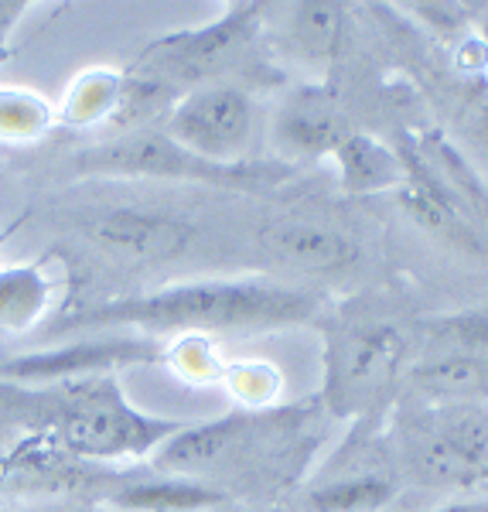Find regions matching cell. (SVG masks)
I'll list each match as a JSON object with an SVG mask.
<instances>
[{
    "label": "cell",
    "instance_id": "cell-22",
    "mask_svg": "<svg viewBox=\"0 0 488 512\" xmlns=\"http://www.w3.org/2000/svg\"><path fill=\"white\" fill-rule=\"evenodd\" d=\"M478 489L488 492V407H485V444H482V468H478Z\"/></svg>",
    "mask_w": 488,
    "mask_h": 512
},
{
    "label": "cell",
    "instance_id": "cell-7",
    "mask_svg": "<svg viewBox=\"0 0 488 512\" xmlns=\"http://www.w3.org/2000/svg\"><path fill=\"white\" fill-rule=\"evenodd\" d=\"M403 338L393 325L372 321L345 332L332 355V393L335 400L369 403L390 386V379L400 369Z\"/></svg>",
    "mask_w": 488,
    "mask_h": 512
},
{
    "label": "cell",
    "instance_id": "cell-10",
    "mask_svg": "<svg viewBox=\"0 0 488 512\" xmlns=\"http://www.w3.org/2000/svg\"><path fill=\"white\" fill-rule=\"evenodd\" d=\"M260 243L274 260L304 274H342L359 260L355 239L308 219H280L263 229Z\"/></svg>",
    "mask_w": 488,
    "mask_h": 512
},
{
    "label": "cell",
    "instance_id": "cell-2",
    "mask_svg": "<svg viewBox=\"0 0 488 512\" xmlns=\"http://www.w3.org/2000/svg\"><path fill=\"white\" fill-rule=\"evenodd\" d=\"M314 311L308 294L274 284H185L171 291H157L147 297L99 304L79 311L69 328H106V325H134L151 332H185V328H267L304 321Z\"/></svg>",
    "mask_w": 488,
    "mask_h": 512
},
{
    "label": "cell",
    "instance_id": "cell-5",
    "mask_svg": "<svg viewBox=\"0 0 488 512\" xmlns=\"http://www.w3.org/2000/svg\"><path fill=\"white\" fill-rule=\"evenodd\" d=\"M253 134V103L233 86H209L181 99L171 117V140L195 158L229 164Z\"/></svg>",
    "mask_w": 488,
    "mask_h": 512
},
{
    "label": "cell",
    "instance_id": "cell-14",
    "mask_svg": "<svg viewBox=\"0 0 488 512\" xmlns=\"http://www.w3.org/2000/svg\"><path fill=\"white\" fill-rule=\"evenodd\" d=\"M48 301V280L35 267L0 270V328L31 325Z\"/></svg>",
    "mask_w": 488,
    "mask_h": 512
},
{
    "label": "cell",
    "instance_id": "cell-19",
    "mask_svg": "<svg viewBox=\"0 0 488 512\" xmlns=\"http://www.w3.org/2000/svg\"><path fill=\"white\" fill-rule=\"evenodd\" d=\"M342 7L338 4H301L294 7V38L314 59H332L342 41Z\"/></svg>",
    "mask_w": 488,
    "mask_h": 512
},
{
    "label": "cell",
    "instance_id": "cell-4",
    "mask_svg": "<svg viewBox=\"0 0 488 512\" xmlns=\"http://www.w3.org/2000/svg\"><path fill=\"white\" fill-rule=\"evenodd\" d=\"M86 175H151V178H181V181H212V185H256L274 178L270 168H243V164H215L195 158L192 151L171 137L134 134L113 140L106 147H93L76 161Z\"/></svg>",
    "mask_w": 488,
    "mask_h": 512
},
{
    "label": "cell",
    "instance_id": "cell-18",
    "mask_svg": "<svg viewBox=\"0 0 488 512\" xmlns=\"http://www.w3.org/2000/svg\"><path fill=\"white\" fill-rule=\"evenodd\" d=\"M52 123V106L21 86H0V140H35Z\"/></svg>",
    "mask_w": 488,
    "mask_h": 512
},
{
    "label": "cell",
    "instance_id": "cell-21",
    "mask_svg": "<svg viewBox=\"0 0 488 512\" xmlns=\"http://www.w3.org/2000/svg\"><path fill=\"white\" fill-rule=\"evenodd\" d=\"M18 14H24V4H0V41H4V31L18 21Z\"/></svg>",
    "mask_w": 488,
    "mask_h": 512
},
{
    "label": "cell",
    "instance_id": "cell-20",
    "mask_svg": "<svg viewBox=\"0 0 488 512\" xmlns=\"http://www.w3.org/2000/svg\"><path fill=\"white\" fill-rule=\"evenodd\" d=\"M120 86L123 79L110 72H86L65 96V117L72 123H96L120 106Z\"/></svg>",
    "mask_w": 488,
    "mask_h": 512
},
{
    "label": "cell",
    "instance_id": "cell-6",
    "mask_svg": "<svg viewBox=\"0 0 488 512\" xmlns=\"http://www.w3.org/2000/svg\"><path fill=\"white\" fill-rule=\"evenodd\" d=\"M86 236L103 253L130 263H164L195 246V226L168 212L106 209L86 222Z\"/></svg>",
    "mask_w": 488,
    "mask_h": 512
},
{
    "label": "cell",
    "instance_id": "cell-15",
    "mask_svg": "<svg viewBox=\"0 0 488 512\" xmlns=\"http://www.w3.org/2000/svg\"><path fill=\"white\" fill-rule=\"evenodd\" d=\"M284 137L308 154H328L342 147L345 127L332 106L304 99V103L291 106V113L284 117Z\"/></svg>",
    "mask_w": 488,
    "mask_h": 512
},
{
    "label": "cell",
    "instance_id": "cell-3",
    "mask_svg": "<svg viewBox=\"0 0 488 512\" xmlns=\"http://www.w3.org/2000/svg\"><path fill=\"white\" fill-rule=\"evenodd\" d=\"M485 444V407L478 403H441L407 420V468L424 485L478 489Z\"/></svg>",
    "mask_w": 488,
    "mask_h": 512
},
{
    "label": "cell",
    "instance_id": "cell-13",
    "mask_svg": "<svg viewBox=\"0 0 488 512\" xmlns=\"http://www.w3.org/2000/svg\"><path fill=\"white\" fill-rule=\"evenodd\" d=\"M403 205L434 236L448 239L454 246H465V250H478L475 236L468 233L461 212L454 209V202L437 185H430V181H410V188L403 192Z\"/></svg>",
    "mask_w": 488,
    "mask_h": 512
},
{
    "label": "cell",
    "instance_id": "cell-11",
    "mask_svg": "<svg viewBox=\"0 0 488 512\" xmlns=\"http://www.w3.org/2000/svg\"><path fill=\"white\" fill-rule=\"evenodd\" d=\"M147 342H113V345H69L62 352H41L18 359L11 366H4L7 379L18 383H45V379H65L76 373H99L103 366L123 359H147Z\"/></svg>",
    "mask_w": 488,
    "mask_h": 512
},
{
    "label": "cell",
    "instance_id": "cell-12",
    "mask_svg": "<svg viewBox=\"0 0 488 512\" xmlns=\"http://www.w3.org/2000/svg\"><path fill=\"white\" fill-rule=\"evenodd\" d=\"M222 495L202 482L168 478V482H134L113 492V506L127 512H195L215 506Z\"/></svg>",
    "mask_w": 488,
    "mask_h": 512
},
{
    "label": "cell",
    "instance_id": "cell-17",
    "mask_svg": "<svg viewBox=\"0 0 488 512\" xmlns=\"http://www.w3.org/2000/svg\"><path fill=\"white\" fill-rule=\"evenodd\" d=\"M393 495V482L383 478H342V482L321 485L308 495L314 512H369L386 506Z\"/></svg>",
    "mask_w": 488,
    "mask_h": 512
},
{
    "label": "cell",
    "instance_id": "cell-8",
    "mask_svg": "<svg viewBox=\"0 0 488 512\" xmlns=\"http://www.w3.org/2000/svg\"><path fill=\"white\" fill-rule=\"evenodd\" d=\"M256 7H239L222 24H209L202 31H188V35L157 41L151 52L144 55L147 69L140 76L154 79L164 86V79H205L219 69L229 55L250 38Z\"/></svg>",
    "mask_w": 488,
    "mask_h": 512
},
{
    "label": "cell",
    "instance_id": "cell-23",
    "mask_svg": "<svg viewBox=\"0 0 488 512\" xmlns=\"http://www.w3.org/2000/svg\"><path fill=\"white\" fill-rule=\"evenodd\" d=\"M441 512H488V502H451Z\"/></svg>",
    "mask_w": 488,
    "mask_h": 512
},
{
    "label": "cell",
    "instance_id": "cell-1",
    "mask_svg": "<svg viewBox=\"0 0 488 512\" xmlns=\"http://www.w3.org/2000/svg\"><path fill=\"white\" fill-rule=\"evenodd\" d=\"M0 420L35 431L82 461L127 458L151 451L178 431L130 407L113 379H65L59 386H0Z\"/></svg>",
    "mask_w": 488,
    "mask_h": 512
},
{
    "label": "cell",
    "instance_id": "cell-16",
    "mask_svg": "<svg viewBox=\"0 0 488 512\" xmlns=\"http://www.w3.org/2000/svg\"><path fill=\"white\" fill-rule=\"evenodd\" d=\"M338 164H342V175L355 192H366V188H379L396 181V158L376 147L366 137H345L338 147Z\"/></svg>",
    "mask_w": 488,
    "mask_h": 512
},
{
    "label": "cell",
    "instance_id": "cell-9",
    "mask_svg": "<svg viewBox=\"0 0 488 512\" xmlns=\"http://www.w3.org/2000/svg\"><path fill=\"white\" fill-rule=\"evenodd\" d=\"M488 328L471 325L465 335H454L448 349L430 352L417 369L413 383L430 400L475 403L488 396Z\"/></svg>",
    "mask_w": 488,
    "mask_h": 512
}]
</instances>
